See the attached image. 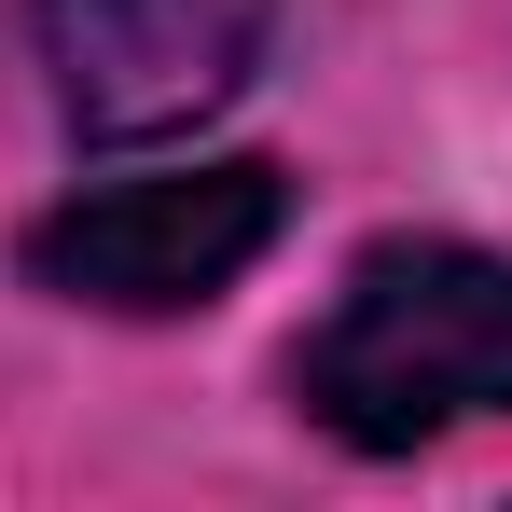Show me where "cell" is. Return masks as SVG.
Returning <instances> with one entry per match:
<instances>
[{"label": "cell", "instance_id": "obj_1", "mask_svg": "<svg viewBox=\"0 0 512 512\" xmlns=\"http://www.w3.org/2000/svg\"><path fill=\"white\" fill-rule=\"evenodd\" d=\"M291 388L360 457H416L471 416H512V263L457 250V236L360 250L319 333L291 346Z\"/></svg>", "mask_w": 512, "mask_h": 512}, {"label": "cell", "instance_id": "obj_2", "mask_svg": "<svg viewBox=\"0 0 512 512\" xmlns=\"http://www.w3.org/2000/svg\"><path fill=\"white\" fill-rule=\"evenodd\" d=\"M291 222V180L277 167H153V180H84L70 208L28 222V277L56 305H111V319H180V305H222Z\"/></svg>", "mask_w": 512, "mask_h": 512}, {"label": "cell", "instance_id": "obj_3", "mask_svg": "<svg viewBox=\"0 0 512 512\" xmlns=\"http://www.w3.org/2000/svg\"><path fill=\"white\" fill-rule=\"evenodd\" d=\"M277 0H28L42 84L84 139H180L263 70Z\"/></svg>", "mask_w": 512, "mask_h": 512}]
</instances>
